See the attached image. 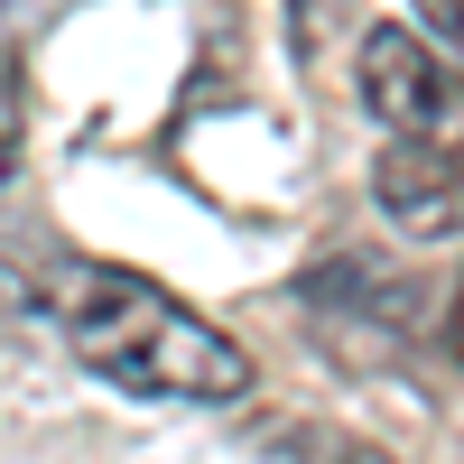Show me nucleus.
I'll use <instances>...</instances> for the list:
<instances>
[{
	"label": "nucleus",
	"instance_id": "1",
	"mask_svg": "<svg viewBox=\"0 0 464 464\" xmlns=\"http://www.w3.org/2000/svg\"><path fill=\"white\" fill-rule=\"evenodd\" d=\"M65 343L93 381L130 400H177V409H223L251 391V353L223 325H205L186 297L130 269H74V306H65Z\"/></svg>",
	"mask_w": 464,
	"mask_h": 464
},
{
	"label": "nucleus",
	"instance_id": "2",
	"mask_svg": "<svg viewBox=\"0 0 464 464\" xmlns=\"http://www.w3.org/2000/svg\"><path fill=\"white\" fill-rule=\"evenodd\" d=\"M353 74H362V111L391 130H446L455 121V65L418 28H362Z\"/></svg>",
	"mask_w": 464,
	"mask_h": 464
},
{
	"label": "nucleus",
	"instance_id": "3",
	"mask_svg": "<svg viewBox=\"0 0 464 464\" xmlns=\"http://www.w3.org/2000/svg\"><path fill=\"white\" fill-rule=\"evenodd\" d=\"M372 205L409 242H455L464 232V168H455L446 130H391V149L372 159Z\"/></svg>",
	"mask_w": 464,
	"mask_h": 464
},
{
	"label": "nucleus",
	"instance_id": "4",
	"mask_svg": "<svg viewBox=\"0 0 464 464\" xmlns=\"http://www.w3.org/2000/svg\"><path fill=\"white\" fill-rule=\"evenodd\" d=\"M418 10H428V37H437V47H455V28H464L455 0H418Z\"/></svg>",
	"mask_w": 464,
	"mask_h": 464
},
{
	"label": "nucleus",
	"instance_id": "5",
	"mask_svg": "<svg viewBox=\"0 0 464 464\" xmlns=\"http://www.w3.org/2000/svg\"><path fill=\"white\" fill-rule=\"evenodd\" d=\"M0 306H10V269H0Z\"/></svg>",
	"mask_w": 464,
	"mask_h": 464
}]
</instances>
